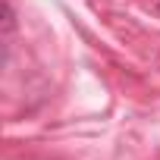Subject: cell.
I'll return each mask as SVG.
<instances>
[{
	"mask_svg": "<svg viewBox=\"0 0 160 160\" xmlns=\"http://www.w3.org/2000/svg\"><path fill=\"white\" fill-rule=\"evenodd\" d=\"M0 32H3V38H10V35L16 32V13H13V3H10V0L0 3Z\"/></svg>",
	"mask_w": 160,
	"mask_h": 160,
	"instance_id": "6da1fadb",
	"label": "cell"
}]
</instances>
